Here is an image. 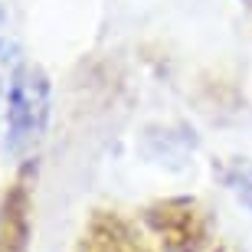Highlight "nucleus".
Returning <instances> with one entry per match:
<instances>
[{
	"label": "nucleus",
	"instance_id": "1",
	"mask_svg": "<svg viewBox=\"0 0 252 252\" xmlns=\"http://www.w3.org/2000/svg\"><path fill=\"white\" fill-rule=\"evenodd\" d=\"M46 115H49L46 75L33 65L17 69L7 92V148L20 154L27 144H33L46 125Z\"/></svg>",
	"mask_w": 252,
	"mask_h": 252
},
{
	"label": "nucleus",
	"instance_id": "2",
	"mask_svg": "<svg viewBox=\"0 0 252 252\" xmlns=\"http://www.w3.org/2000/svg\"><path fill=\"white\" fill-rule=\"evenodd\" d=\"M239 196H243V203L252 210V170H246V177L239 180Z\"/></svg>",
	"mask_w": 252,
	"mask_h": 252
},
{
	"label": "nucleus",
	"instance_id": "3",
	"mask_svg": "<svg viewBox=\"0 0 252 252\" xmlns=\"http://www.w3.org/2000/svg\"><path fill=\"white\" fill-rule=\"evenodd\" d=\"M3 20H7V13H3V7H0V27H3Z\"/></svg>",
	"mask_w": 252,
	"mask_h": 252
}]
</instances>
